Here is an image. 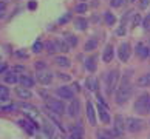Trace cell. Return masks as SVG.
<instances>
[{
    "mask_svg": "<svg viewBox=\"0 0 150 139\" xmlns=\"http://www.w3.org/2000/svg\"><path fill=\"white\" fill-rule=\"evenodd\" d=\"M130 96H132V87L129 82H124L118 88V91H116V104H119V105L125 104L130 99Z\"/></svg>",
    "mask_w": 150,
    "mask_h": 139,
    "instance_id": "6da1fadb",
    "label": "cell"
},
{
    "mask_svg": "<svg viewBox=\"0 0 150 139\" xmlns=\"http://www.w3.org/2000/svg\"><path fill=\"white\" fill-rule=\"evenodd\" d=\"M118 79H119V73L118 71H108L105 74V88H107V94H112L113 90L116 88V83H118Z\"/></svg>",
    "mask_w": 150,
    "mask_h": 139,
    "instance_id": "7a4b0ae2",
    "label": "cell"
},
{
    "mask_svg": "<svg viewBox=\"0 0 150 139\" xmlns=\"http://www.w3.org/2000/svg\"><path fill=\"white\" fill-rule=\"evenodd\" d=\"M149 101H150V94H142L138 97V101L135 102V110L139 114H147L149 113Z\"/></svg>",
    "mask_w": 150,
    "mask_h": 139,
    "instance_id": "3957f363",
    "label": "cell"
},
{
    "mask_svg": "<svg viewBox=\"0 0 150 139\" xmlns=\"http://www.w3.org/2000/svg\"><path fill=\"white\" fill-rule=\"evenodd\" d=\"M125 128L132 133H138L144 128V122H142V119H138V118H127L125 119Z\"/></svg>",
    "mask_w": 150,
    "mask_h": 139,
    "instance_id": "277c9868",
    "label": "cell"
},
{
    "mask_svg": "<svg viewBox=\"0 0 150 139\" xmlns=\"http://www.w3.org/2000/svg\"><path fill=\"white\" fill-rule=\"evenodd\" d=\"M47 107L48 110H51L53 113H56V114H64L65 113V107H64V104L57 101V99H47Z\"/></svg>",
    "mask_w": 150,
    "mask_h": 139,
    "instance_id": "5b68a950",
    "label": "cell"
},
{
    "mask_svg": "<svg viewBox=\"0 0 150 139\" xmlns=\"http://www.w3.org/2000/svg\"><path fill=\"white\" fill-rule=\"evenodd\" d=\"M19 107L25 111V114L28 116L30 119H33V121H39V111L36 110V107H33V105H28V104H20Z\"/></svg>",
    "mask_w": 150,
    "mask_h": 139,
    "instance_id": "8992f818",
    "label": "cell"
},
{
    "mask_svg": "<svg viewBox=\"0 0 150 139\" xmlns=\"http://www.w3.org/2000/svg\"><path fill=\"white\" fill-rule=\"evenodd\" d=\"M118 54H119V59L122 60V62H127L130 57V45L127 42L121 43L119 45V49H118Z\"/></svg>",
    "mask_w": 150,
    "mask_h": 139,
    "instance_id": "52a82bcc",
    "label": "cell"
},
{
    "mask_svg": "<svg viewBox=\"0 0 150 139\" xmlns=\"http://www.w3.org/2000/svg\"><path fill=\"white\" fill-rule=\"evenodd\" d=\"M37 80L40 83H43V85H48V83H51V80H53V73H50L47 70H39Z\"/></svg>",
    "mask_w": 150,
    "mask_h": 139,
    "instance_id": "ba28073f",
    "label": "cell"
},
{
    "mask_svg": "<svg viewBox=\"0 0 150 139\" xmlns=\"http://www.w3.org/2000/svg\"><path fill=\"white\" fill-rule=\"evenodd\" d=\"M125 130V121L122 119V116H116L115 118V136H122V133Z\"/></svg>",
    "mask_w": 150,
    "mask_h": 139,
    "instance_id": "9c48e42d",
    "label": "cell"
},
{
    "mask_svg": "<svg viewBox=\"0 0 150 139\" xmlns=\"http://www.w3.org/2000/svg\"><path fill=\"white\" fill-rule=\"evenodd\" d=\"M87 119L91 125H96V111L91 102H87Z\"/></svg>",
    "mask_w": 150,
    "mask_h": 139,
    "instance_id": "30bf717a",
    "label": "cell"
},
{
    "mask_svg": "<svg viewBox=\"0 0 150 139\" xmlns=\"http://www.w3.org/2000/svg\"><path fill=\"white\" fill-rule=\"evenodd\" d=\"M56 93H57L62 99H73V97H74L73 90H70L68 87H59L57 90H56Z\"/></svg>",
    "mask_w": 150,
    "mask_h": 139,
    "instance_id": "8fae6325",
    "label": "cell"
},
{
    "mask_svg": "<svg viewBox=\"0 0 150 139\" xmlns=\"http://www.w3.org/2000/svg\"><path fill=\"white\" fill-rule=\"evenodd\" d=\"M98 114H99V118H101V121L104 124H110V114H108L107 108L101 104H99V107H98Z\"/></svg>",
    "mask_w": 150,
    "mask_h": 139,
    "instance_id": "7c38bea8",
    "label": "cell"
},
{
    "mask_svg": "<svg viewBox=\"0 0 150 139\" xmlns=\"http://www.w3.org/2000/svg\"><path fill=\"white\" fill-rule=\"evenodd\" d=\"M113 56H115L113 45H107V47H105V49H104V53H102V60H104V62H112Z\"/></svg>",
    "mask_w": 150,
    "mask_h": 139,
    "instance_id": "4fadbf2b",
    "label": "cell"
},
{
    "mask_svg": "<svg viewBox=\"0 0 150 139\" xmlns=\"http://www.w3.org/2000/svg\"><path fill=\"white\" fill-rule=\"evenodd\" d=\"M67 110H68V114L71 116V118H76L77 113H79V101L71 99V104H70V107L67 108Z\"/></svg>",
    "mask_w": 150,
    "mask_h": 139,
    "instance_id": "5bb4252c",
    "label": "cell"
},
{
    "mask_svg": "<svg viewBox=\"0 0 150 139\" xmlns=\"http://www.w3.org/2000/svg\"><path fill=\"white\" fill-rule=\"evenodd\" d=\"M150 54V49L147 47H144V45H136V56L139 59H147V56Z\"/></svg>",
    "mask_w": 150,
    "mask_h": 139,
    "instance_id": "9a60e30c",
    "label": "cell"
},
{
    "mask_svg": "<svg viewBox=\"0 0 150 139\" xmlns=\"http://www.w3.org/2000/svg\"><path fill=\"white\" fill-rule=\"evenodd\" d=\"M16 93H17V96H19L20 99H30V97L33 96L31 91H30L26 87H19L17 90H16Z\"/></svg>",
    "mask_w": 150,
    "mask_h": 139,
    "instance_id": "2e32d148",
    "label": "cell"
},
{
    "mask_svg": "<svg viewBox=\"0 0 150 139\" xmlns=\"http://www.w3.org/2000/svg\"><path fill=\"white\" fill-rule=\"evenodd\" d=\"M20 125L23 127V128L28 131L30 135H33V133H34V128L37 127V124H33L31 121H20Z\"/></svg>",
    "mask_w": 150,
    "mask_h": 139,
    "instance_id": "e0dca14e",
    "label": "cell"
},
{
    "mask_svg": "<svg viewBox=\"0 0 150 139\" xmlns=\"http://www.w3.org/2000/svg\"><path fill=\"white\" fill-rule=\"evenodd\" d=\"M85 85L90 91H96L98 90V79L96 77H88V79L85 80Z\"/></svg>",
    "mask_w": 150,
    "mask_h": 139,
    "instance_id": "ac0fdd59",
    "label": "cell"
},
{
    "mask_svg": "<svg viewBox=\"0 0 150 139\" xmlns=\"http://www.w3.org/2000/svg\"><path fill=\"white\" fill-rule=\"evenodd\" d=\"M138 85L139 87H150V73L142 74L139 79H138Z\"/></svg>",
    "mask_w": 150,
    "mask_h": 139,
    "instance_id": "d6986e66",
    "label": "cell"
},
{
    "mask_svg": "<svg viewBox=\"0 0 150 139\" xmlns=\"http://www.w3.org/2000/svg\"><path fill=\"white\" fill-rule=\"evenodd\" d=\"M87 25H88V22L85 19H82V17H77L74 20V26L77 28V30H81V31H84L85 28H87Z\"/></svg>",
    "mask_w": 150,
    "mask_h": 139,
    "instance_id": "ffe728a7",
    "label": "cell"
},
{
    "mask_svg": "<svg viewBox=\"0 0 150 139\" xmlns=\"http://www.w3.org/2000/svg\"><path fill=\"white\" fill-rule=\"evenodd\" d=\"M19 80H20V83H22V87H26V88H30V87L34 85V80H33L30 76H22Z\"/></svg>",
    "mask_w": 150,
    "mask_h": 139,
    "instance_id": "44dd1931",
    "label": "cell"
},
{
    "mask_svg": "<svg viewBox=\"0 0 150 139\" xmlns=\"http://www.w3.org/2000/svg\"><path fill=\"white\" fill-rule=\"evenodd\" d=\"M94 57H90V59H87L85 60V68L88 70V71H91V73H94L96 71V62H94Z\"/></svg>",
    "mask_w": 150,
    "mask_h": 139,
    "instance_id": "7402d4cb",
    "label": "cell"
},
{
    "mask_svg": "<svg viewBox=\"0 0 150 139\" xmlns=\"http://www.w3.org/2000/svg\"><path fill=\"white\" fill-rule=\"evenodd\" d=\"M56 64L59 66H64V68H68V66L71 65L70 60L67 59V57H64V56H57V57H56Z\"/></svg>",
    "mask_w": 150,
    "mask_h": 139,
    "instance_id": "603a6c76",
    "label": "cell"
},
{
    "mask_svg": "<svg viewBox=\"0 0 150 139\" xmlns=\"http://www.w3.org/2000/svg\"><path fill=\"white\" fill-rule=\"evenodd\" d=\"M45 48L48 49V53H50V54H53V53L59 51V48H57V43H56V42H47V43H45Z\"/></svg>",
    "mask_w": 150,
    "mask_h": 139,
    "instance_id": "cb8c5ba5",
    "label": "cell"
},
{
    "mask_svg": "<svg viewBox=\"0 0 150 139\" xmlns=\"http://www.w3.org/2000/svg\"><path fill=\"white\" fill-rule=\"evenodd\" d=\"M5 82L6 83H16V82H19V77L16 73H8L5 76Z\"/></svg>",
    "mask_w": 150,
    "mask_h": 139,
    "instance_id": "d4e9b609",
    "label": "cell"
},
{
    "mask_svg": "<svg viewBox=\"0 0 150 139\" xmlns=\"http://www.w3.org/2000/svg\"><path fill=\"white\" fill-rule=\"evenodd\" d=\"M56 43H57V48H59V51H64V53L70 51V45H68L67 42H64V40H56Z\"/></svg>",
    "mask_w": 150,
    "mask_h": 139,
    "instance_id": "484cf974",
    "label": "cell"
},
{
    "mask_svg": "<svg viewBox=\"0 0 150 139\" xmlns=\"http://www.w3.org/2000/svg\"><path fill=\"white\" fill-rule=\"evenodd\" d=\"M104 19H105V23H107V25H115L116 23V17L112 13H105Z\"/></svg>",
    "mask_w": 150,
    "mask_h": 139,
    "instance_id": "4316f807",
    "label": "cell"
},
{
    "mask_svg": "<svg viewBox=\"0 0 150 139\" xmlns=\"http://www.w3.org/2000/svg\"><path fill=\"white\" fill-rule=\"evenodd\" d=\"M96 45H98L96 40H88V42L85 43V49H87V51H93V49L96 48Z\"/></svg>",
    "mask_w": 150,
    "mask_h": 139,
    "instance_id": "83f0119b",
    "label": "cell"
},
{
    "mask_svg": "<svg viewBox=\"0 0 150 139\" xmlns=\"http://www.w3.org/2000/svg\"><path fill=\"white\" fill-rule=\"evenodd\" d=\"M98 139H112V136H110L108 131H98Z\"/></svg>",
    "mask_w": 150,
    "mask_h": 139,
    "instance_id": "f1b7e54d",
    "label": "cell"
},
{
    "mask_svg": "<svg viewBox=\"0 0 150 139\" xmlns=\"http://www.w3.org/2000/svg\"><path fill=\"white\" fill-rule=\"evenodd\" d=\"M42 49H43V43L42 42H36L34 45H33V51L34 53H40Z\"/></svg>",
    "mask_w": 150,
    "mask_h": 139,
    "instance_id": "f546056e",
    "label": "cell"
},
{
    "mask_svg": "<svg viewBox=\"0 0 150 139\" xmlns=\"http://www.w3.org/2000/svg\"><path fill=\"white\" fill-rule=\"evenodd\" d=\"M67 40H68L70 47H76V45H77V39H76L74 36H71V34H68V36H67Z\"/></svg>",
    "mask_w": 150,
    "mask_h": 139,
    "instance_id": "4dcf8cb0",
    "label": "cell"
},
{
    "mask_svg": "<svg viewBox=\"0 0 150 139\" xmlns=\"http://www.w3.org/2000/svg\"><path fill=\"white\" fill-rule=\"evenodd\" d=\"M8 97V88L0 85V99H6Z\"/></svg>",
    "mask_w": 150,
    "mask_h": 139,
    "instance_id": "1f68e13d",
    "label": "cell"
},
{
    "mask_svg": "<svg viewBox=\"0 0 150 139\" xmlns=\"http://www.w3.org/2000/svg\"><path fill=\"white\" fill-rule=\"evenodd\" d=\"M36 139H51V135H50V133H47V131H40V133L37 135Z\"/></svg>",
    "mask_w": 150,
    "mask_h": 139,
    "instance_id": "d6a6232c",
    "label": "cell"
},
{
    "mask_svg": "<svg viewBox=\"0 0 150 139\" xmlns=\"http://www.w3.org/2000/svg\"><path fill=\"white\" fill-rule=\"evenodd\" d=\"M88 9V6L85 3H81V5H77L76 6V13H85V11Z\"/></svg>",
    "mask_w": 150,
    "mask_h": 139,
    "instance_id": "836d02e7",
    "label": "cell"
},
{
    "mask_svg": "<svg viewBox=\"0 0 150 139\" xmlns=\"http://www.w3.org/2000/svg\"><path fill=\"white\" fill-rule=\"evenodd\" d=\"M124 2H125V0H112V2H110V5H112L113 8H118V6H121Z\"/></svg>",
    "mask_w": 150,
    "mask_h": 139,
    "instance_id": "e575fe53",
    "label": "cell"
},
{
    "mask_svg": "<svg viewBox=\"0 0 150 139\" xmlns=\"http://www.w3.org/2000/svg\"><path fill=\"white\" fill-rule=\"evenodd\" d=\"M149 3H150V0H139V8L141 9H146L149 6Z\"/></svg>",
    "mask_w": 150,
    "mask_h": 139,
    "instance_id": "d590c367",
    "label": "cell"
},
{
    "mask_svg": "<svg viewBox=\"0 0 150 139\" xmlns=\"http://www.w3.org/2000/svg\"><path fill=\"white\" fill-rule=\"evenodd\" d=\"M139 22H141V16H139V14H136L135 17H133V23H132V26H136V25H139Z\"/></svg>",
    "mask_w": 150,
    "mask_h": 139,
    "instance_id": "8d00e7d4",
    "label": "cell"
},
{
    "mask_svg": "<svg viewBox=\"0 0 150 139\" xmlns=\"http://www.w3.org/2000/svg\"><path fill=\"white\" fill-rule=\"evenodd\" d=\"M116 34H118V36H124V34H125V26L122 25L121 28H118V31H116Z\"/></svg>",
    "mask_w": 150,
    "mask_h": 139,
    "instance_id": "74e56055",
    "label": "cell"
},
{
    "mask_svg": "<svg viewBox=\"0 0 150 139\" xmlns=\"http://www.w3.org/2000/svg\"><path fill=\"white\" fill-rule=\"evenodd\" d=\"M45 62H36V68L37 70H45Z\"/></svg>",
    "mask_w": 150,
    "mask_h": 139,
    "instance_id": "f35d334b",
    "label": "cell"
},
{
    "mask_svg": "<svg viewBox=\"0 0 150 139\" xmlns=\"http://www.w3.org/2000/svg\"><path fill=\"white\" fill-rule=\"evenodd\" d=\"M144 28H146V30H149V28H150V16H147L146 20H144Z\"/></svg>",
    "mask_w": 150,
    "mask_h": 139,
    "instance_id": "ab89813d",
    "label": "cell"
},
{
    "mask_svg": "<svg viewBox=\"0 0 150 139\" xmlns=\"http://www.w3.org/2000/svg\"><path fill=\"white\" fill-rule=\"evenodd\" d=\"M68 19H70V14H67L65 17H62V19H60V23H65V22H68Z\"/></svg>",
    "mask_w": 150,
    "mask_h": 139,
    "instance_id": "60d3db41",
    "label": "cell"
},
{
    "mask_svg": "<svg viewBox=\"0 0 150 139\" xmlns=\"http://www.w3.org/2000/svg\"><path fill=\"white\" fill-rule=\"evenodd\" d=\"M59 77H60L62 80H68V79H70V76H68V74H59Z\"/></svg>",
    "mask_w": 150,
    "mask_h": 139,
    "instance_id": "b9f144b4",
    "label": "cell"
},
{
    "mask_svg": "<svg viewBox=\"0 0 150 139\" xmlns=\"http://www.w3.org/2000/svg\"><path fill=\"white\" fill-rule=\"evenodd\" d=\"M36 8V2H31L30 3V9H34Z\"/></svg>",
    "mask_w": 150,
    "mask_h": 139,
    "instance_id": "7bdbcfd3",
    "label": "cell"
},
{
    "mask_svg": "<svg viewBox=\"0 0 150 139\" xmlns=\"http://www.w3.org/2000/svg\"><path fill=\"white\" fill-rule=\"evenodd\" d=\"M73 90H76V91L79 90V85H77V83H73Z\"/></svg>",
    "mask_w": 150,
    "mask_h": 139,
    "instance_id": "ee69618b",
    "label": "cell"
},
{
    "mask_svg": "<svg viewBox=\"0 0 150 139\" xmlns=\"http://www.w3.org/2000/svg\"><path fill=\"white\" fill-rule=\"evenodd\" d=\"M0 11H5V3H0Z\"/></svg>",
    "mask_w": 150,
    "mask_h": 139,
    "instance_id": "f6af8a7d",
    "label": "cell"
},
{
    "mask_svg": "<svg viewBox=\"0 0 150 139\" xmlns=\"http://www.w3.org/2000/svg\"><path fill=\"white\" fill-rule=\"evenodd\" d=\"M3 16H5V13H3V11H0V17H3Z\"/></svg>",
    "mask_w": 150,
    "mask_h": 139,
    "instance_id": "bcb514c9",
    "label": "cell"
},
{
    "mask_svg": "<svg viewBox=\"0 0 150 139\" xmlns=\"http://www.w3.org/2000/svg\"><path fill=\"white\" fill-rule=\"evenodd\" d=\"M149 113H150V101H149Z\"/></svg>",
    "mask_w": 150,
    "mask_h": 139,
    "instance_id": "7dc6e473",
    "label": "cell"
},
{
    "mask_svg": "<svg viewBox=\"0 0 150 139\" xmlns=\"http://www.w3.org/2000/svg\"><path fill=\"white\" fill-rule=\"evenodd\" d=\"M56 139H64V138H62V136H57V138H56Z\"/></svg>",
    "mask_w": 150,
    "mask_h": 139,
    "instance_id": "c3c4849f",
    "label": "cell"
},
{
    "mask_svg": "<svg viewBox=\"0 0 150 139\" xmlns=\"http://www.w3.org/2000/svg\"><path fill=\"white\" fill-rule=\"evenodd\" d=\"M71 139H77V138H73V136H71Z\"/></svg>",
    "mask_w": 150,
    "mask_h": 139,
    "instance_id": "681fc988",
    "label": "cell"
}]
</instances>
